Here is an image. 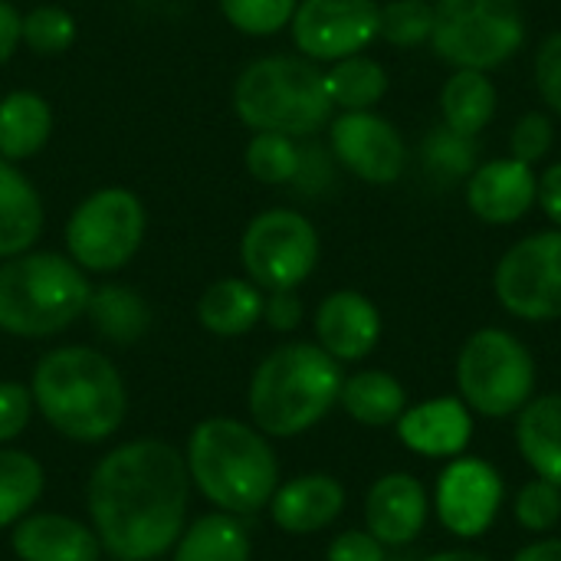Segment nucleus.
<instances>
[{"label": "nucleus", "mask_w": 561, "mask_h": 561, "mask_svg": "<svg viewBox=\"0 0 561 561\" xmlns=\"http://www.w3.org/2000/svg\"><path fill=\"white\" fill-rule=\"evenodd\" d=\"M431 519V493L411 473H385L365 496V529L385 549L411 546Z\"/></svg>", "instance_id": "obj_15"}, {"label": "nucleus", "mask_w": 561, "mask_h": 561, "mask_svg": "<svg viewBox=\"0 0 561 561\" xmlns=\"http://www.w3.org/2000/svg\"><path fill=\"white\" fill-rule=\"evenodd\" d=\"M33 394L30 385L20 381H0V447L13 444L33 421Z\"/></svg>", "instance_id": "obj_38"}, {"label": "nucleus", "mask_w": 561, "mask_h": 561, "mask_svg": "<svg viewBox=\"0 0 561 561\" xmlns=\"http://www.w3.org/2000/svg\"><path fill=\"white\" fill-rule=\"evenodd\" d=\"M378 342H381V312L368 296L355 289H339L319 302L316 345L325 348L339 365L368 358Z\"/></svg>", "instance_id": "obj_17"}, {"label": "nucleus", "mask_w": 561, "mask_h": 561, "mask_svg": "<svg viewBox=\"0 0 561 561\" xmlns=\"http://www.w3.org/2000/svg\"><path fill=\"white\" fill-rule=\"evenodd\" d=\"M513 516L526 533L546 536L561 523V486L533 477L529 483L519 486L516 500H513Z\"/></svg>", "instance_id": "obj_36"}, {"label": "nucleus", "mask_w": 561, "mask_h": 561, "mask_svg": "<svg viewBox=\"0 0 561 561\" xmlns=\"http://www.w3.org/2000/svg\"><path fill=\"white\" fill-rule=\"evenodd\" d=\"M253 546L240 516L207 513L184 526L181 539L171 549V561H250Z\"/></svg>", "instance_id": "obj_26"}, {"label": "nucleus", "mask_w": 561, "mask_h": 561, "mask_svg": "<svg viewBox=\"0 0 561 561\" xmlns=\"http://www.w3.org/2000/svg\"><path fill=\"white\" fill-rule=\"evenodd\" d=\"M398 440L431 460H454L467 454L473 440V411L460 398H431L421 404H408V411L394 424Z\"/></svg>", "instance_id": "obj_16"}, {"label": "nucleus", "mask_w": 561, "mask_h": 561, "mask_svg": "<svg viewBox=\"0 0 561 561\" xmlns=\"http://www.w3.org/2000/svg\"><path fill=\"white\" fill-rule=\"evenodd\" d=\"M46 486L43 463L13 447H0V529H13L33 513Z\"/></svg>", "instance_id": "obj_30"}, {"label": "nucleus", "mask_w": 561, "mask_h": 561, "mask_svg": "<svg viewBox=\"0 0 561 561\" xmlns=\"http://www.w3.org/2000/svg\"><path fill=\"white\" fill-rule=\"evenodd\" d=\"M319 230L312 220L289 207L256 214L240 237V263L247 279L263 293L299 289L319 263Z\"/></svg>", "instance_id": "obj_10"}, {"label": "nucleus", "mask_w": 561, "mask_h": 561, "mask_svg": "<svg viewBox=\"0 0 561 561\" xmlns=\"http://www.w3.org/2000/svg\"><path fill=\"white\" fill-rule=\"evenodd\" d=\"M342 365L316 342H286L253 371L247 408L256 431L270 440H289L312 431L342 391Z\"/></svg>", "instance_id": "obj_4"}, {"label": "nucleus", "mask_w": 561, "mask_h": 561, "mask_svg": "<svg viewBox=\"0 0 561 561\" xmlns=\"http://www.w3.org/2000/svg\"><path fill=\"white\" fill-rule=\"evenodd\" d=\"M187 503L184 454L151 437L108 450L85 486L89 526L115 561H151L171 552L187 526Z\"/></svg>", "instance_id": "obj_1"}, {"label": "nucleus", "mask_w": 561, "mask_h": 561, "mask_svg": "<svg viewBox=\"0 0 561 561\" xmlns=\"http://www.w3.org/2000/svg\"><path fill=\"white\" fill-rule=\"evenodd\" d=\"M477 138L460 135L447 125H437L424 135L421 141V168L431 181H437L440 187H450L463 178H470L480 164H477Z\"/></svg>", "instance_id": "obj_31"}, {"label": "nucleus", "mask_w": 561, "mask_h": 561, "mask_svg": "<svg viewBox=\"0 0 561 561\" xmlns=\"http://www.w3.org/2000/svg\"><path fill=\"white\" fill-rule=\"evenodd\" d=\"M325 92L342 112H368L388 92V72L371 56H345L325 72Z\"/></svg>", "instance_id": "obj_29"}, {"label": "nucleus", "mask_w": 561, "mask_h": 561, "mask_svg": "<svg viewBox=\"0 0 561 561\" xmlns=\"http://www.w3.org/2000/svg\"><path fill=\"white\" fill-rule=\"evenodd\" d=\"M20 43H23V13L10 0H0V66L10 62Z\"/></svg>", "instance_id": "obj_42"}, {"label": "nucleus", "mask_w": 561, "mask_h": 561, "mask_svg": "<svg viewBox=\"0 0 561 561\" xmlns=\"http://www.w3.org/2000/svg\"><path fill=\"white\" fill-rule=\"evenodd\" d=\"M434 33V3L431 0H391L381 7L378 36L391 46H421Z\"/></svg>", "instance_id": "obj_34"}, {"label": "nucleus", "mask_w": 561, "mask_h": 561, "mask_svg": "<svg viewBox=\"0 0 561 561\" xmlns=\"http://www.w3.org/2000/svg\"><path fill=\"white\" fill-rule=\"evenodd\" d=\"M496 85L486 79V72L480 69H457L444 92H440V112H444V125L477 138L496 115Z\"/></svg>", "instance_id": "obj_28"}, {"label": "nucleus", "mask_w": 561, "mask_h": 561, "mask_svg": "<svg viewBox=\"0 0 561 561\" xmlns=\"http://www.w3.org/2000/svg\"><path fill=\"white\" fill-rule=\"evenodd\" d=\"M345 510V486L329 473H302L276 486L270 519L286 536H316Z\"/></svg>", "instance_id": "obj_19"}, {"label": "nucleus", "mask_w": 561, "mask_h": 561, "mask_svg": "<svg viewBox=\"0 0 561 561\" xmlns=\"http://www.w3.org/2000/svg\"><path fill=\"white\" fill-rule=\"evenodd\" d=\"M539 201V178L533 164L516 158H496L480 164L467 178V204L486 224H516Z\"/></svg>", "instance_id": "obj_18"}, {"label": "nucleus", "mask_w": 561, "mask_h": 561, "mask_svg": "<svg viewBox=\"0 0 561 561\" xmlns=\"http://www.w3.org/2000/svg\"><path fill=\"white\" fill-rule=\"evenodd\" d=\"M184 463L191 486L230 516L260 513L283 483L270 437L237 417L201 421L187 437Z\"/></svg>", "instance_id": "obj_3"}, {"label": "nucleus", "mask_w": 561, "mask_h": 561, "mask_svg": "<svg viewBox=\"0 0 561 561\" xmlns=\"http://www.w3.org/2000/svg\"><path fill=\"white\" fill-rule=\"evenodd\" d=\"M39 417L72 444H105L128 414V388L108 355L89 345L46 352L30 378Z\"/></svg>", "instance_id": "obj_2"}, {"label": "nucleus", "mask_w": 561, "mask_h": 561, "mask_svg": "<svg viewBox=\"0 0 561 561\" xmlns=\"http://www.w3.org/2000/svg\"><path fill=\"white\" fill-rule=\"evenodd\" d=\"M263 289L253 279L224 276L197 299V322L217 339H240L263 322Z\"/></svg>", "instance_id": "obj_22"}, {"label": "nucleus", "mask_w": 561, "mask_h": 561, "mask_svg": "<svg viewBox=\"0 0 561 561\" xmlns=\"http://www.w3.org/2000/svg\"><path fill=\"white\" fill-rule=\"evenodd\" d=\"M513 561H561V539L549 536V539H536L529 546H523Z\"/></svg>", "instance_id": "obj_44"}, {"label": "nucleus", "mask_w": 561, "mask_h": 561, "mask_svg": "<svg viewBox=\"0 0 561 561\" xmlns=\"http://www.w3.org/2000/svg\"><path fill=\"white\" fill-rule=\"evenodd\" d=\"M247 171L253 174V181L260 184H289L299 178L302 168V148L296 145V138L279 135V131H256L243 151Z\"/></svg>", "instance_id": "obj_32"}, {"label": "nucleus", "mask_w": 561, "mask_h": 561, "mask_svg": "<svg viewBox=\"0 0 561 561\" xmlns=\"http://www.w3.org/2000/svg\"><path fill=\"white\" fill-rule=\"evenodd\" d=\"M332 108L325 72L302 56L253 59L233 82V112L253 131L306 138L329 122Z\"/></svg>", "instance_id": "obj_6"}, {"label": "nucleus", "mask_w": 561, "mask_h": 561, "mask_svg": "<svg viewBox=\"0 0 561 561\" xmlns=\"http://www.w3.org/2000/svg\"><path fill=\"white\" fill-rule=\"evenodd\" d=\"M76 16L59 3H39L23 13V43L36 56H62L76 43Z\"/></svg>", "instance_id": "obj_33"}, {"label": "nucleus", "mask_w": 561, "mask_h": 561, "mask_svg": "<svg viewBox=\"0 0 561 561\" xmlns=\"http://www.w3.org/2000/svg\"><path fill=\"white\" fill-rule=\"evenodd\" d=\"M85 316L92 329L112 345H135L151 329V309L145 296L122 283H105L92 289Z\"/></svg>", "instance_id": "obj_27"}, {"label": "nucleus", "mask_w": 561, "mask_h": 561, "mask_svg": "<svg viewBox=\"0 0 561 561\" xmlns=\"http://www.w3.org/2000/svg\"><path fill=\"white\" fill-rule=\"evenodd\" d=\"M224 20L247 36H273L289 26L299 0H217Z\"/></svg>", "instance_id": "obj_35"}, {"label": "nucleus", "mask_w": 561, "mask_h": 561, "mask_svg": "<svg viewBox=\"0 0 561 561\" xmlns=\"http://www.w3.org/2000/svg\"><path fill=\"white\" fill-rule=\"evenodd\" d=\"M151 561H158V559H151Z\"/></svg>", "instance_id": "obj_46"}, {"label": "nucleus", "mask_w": 561, "mask_h": 561, "mask_svg": "<svg viewBox=\"0 0 561 561\" xmlns=\"http://www.w3.org/2000/svg\"><path fill=\"white\" fill-rule=\"evenodd\" d=\"M552 141H556V125L549 115L542 112H526L516 128H513V138H510V148H513V158L523 161V164H536L542 161L549 151H552Z\"/></svg>", "instance_id": "obj_37"}, {"label": "nucleus", "mask_w": 561, "mask_h": 561, "mask_svg": "<svg viewBox=\"0 0 561 561\" xmlns=\"http://www.w3.org/2000/svg\"><path fill=\"white\" fill-rule=\"evenodd\" d=\"M424 561H493L490 556H483V552H473V549H447V552H437V556H431V559Z\"/></svg>", "instance_id": "obj_45"}, {"label": "nucleus", "mask_w": 561, "mask_h": 561, "mask_svg": "<svg viewBox=\"0 0 561 561\" xmlns=\"http://www.w3.org/2000/svg\"><path fill=\"white\" fill-rule=\"evenodd\" d=\"M53 135V108L33 89H16L0 99V158L26 161L46 148Z\"/></svg>", "instance_id": "obj_24"}, {"label": "nucleus", "mask_w": 561, "mask_h": 561, "mask_svg": "<svg viewBox=\"0 0 561 561\" xmlns=\"http://www.w3.org/2000/svg\"><path fill=\"white\" fill-rule=\"evenodd\" d=\"M339 404L362 427H391L408 411V391L391 371L365 368L342 381Z\"/></svg>", "instance_id": "obj_25"}, {"label": "nucleus", "mask_w": 561, "mask_h": 561, "mask_svg": "<svg viewBox=\"0 0 561 561\" xmlns=\"http://www.w3.org/2000/svg\"><path fill=\"white\" fill-rule=\"evenodd\" d=\"M263 322H266L273 332H293V329H299V322H302V299H299V293H296V289L266 293Z\"/></svg>", "instance_id": "obj_41"}, {"label": "nucleus", "mask_w": 561, "mask_h": 561, "mask_svg": "<svg viewBox=\"0 0 561 561\" xmlns=\"http://www.w3.org/2000/svg\"><path fill=\"white\" fill-rule=\"evenodd\" d=\"M381 7L375 0H299L289 30L296 49L312 62H339L378 39Z\"/></svg>", "instance_id": "obj_12"}, {"label": "nucleus", "mask_w": 561, "mask_h": 561, "mask_svg": "<svg viewBox=\"0 0 561 561\" xmlns=\"http://www.w3.org/2000/svg\"><path fill=\"white\" fill-rule=\"evenodd\" d=\"M506 500L503 477L493 463L480 457H454L437 477L434 513L440 526L457 539H480L493 529Z\"/></svg>", "instance_id": "obj_13"}, {"label": "nucleus", "mask_w": 561, "mask_h": 561, "mask_svg": "<svg viewBox=\"0 0 561 561\" xmlns=\"http://www.w3.org/2000/svg\"><path fill=\"white\" fill-rule=\"evenodd\" d=\"M92 286L62 253L26 250L0 260V332L13 339H53L85 316Z\"/></svg>", "instance_id": "obj_5"}, {"label": "nucleus", "mask_w": 561, "mask_h": 561, "mask_svg": "<svg viewBox=\"0 0 561 561\" xmlns=\"http://www.w3.org/2000/svg\"><path fill=\"white\" fill-rule=\"evenodd\" d=\"M325 561H388V549L368 529H348L329 542Z\"/></svg>", "instance_id": "obj_40"}, {"label": "nucleus", "mask_w": 561, "mask_h": 561, "mask_svg": "<svg viewBox=\"0 0 561 561\" xmlns=\"http://www.w3.org/2000/svg\"><path fill=\"white\" fill-rule=\"evenodd\" d=\"M539 207L561 230V161L549 164L539 178Z\"/></svg>", "instance_id": "obj_43"}, {"label": "nucleus", "mask_w": 561, "mask_h": 561, "mask_svg": "<svg viewBox=\"0 0 561 561\" xmlns=\"http://www.w3.org/2000/svg\"><path fill=\"white\" fill-rule=\"evenodd\" d=\"M434 53L457 69H496L526 43L519 0H437Z\"/></svg>", "instance_id": "obj_8"}, {"label": "nucleus", "mask_w": 561, "mask_h": 561, "mask_svg": "<svg viewBox=\"0 0 561 561\" xmlns=\"http://www.w3.org/2000/svg\"><path fill=\"white\" fill-rule=\"evenodd\" d=\"M536 85L546 105H552L561 115V33L546 36L536 53Z\"/></svg>", "instance_id": "obj_39"}, {"label": "nucleus", "mask_w": 561, "mask_h": 561, "mask_svg": "<svg viewBox=\"0 0 561 561\" xmlns=\"http://www.w3.org/2000/svg\"><path fill=\"white\" fill-rule=\"evenodd\" d=\"M516 447L536 477L561 486V394H539L516 414Z\"/></svg>", "instance_id": "obj_23"}, {"label": "nucleus", "mask_w": 561, "mask_h": 561, "mask_svg": "<svg viewBox=\"0 0 561 561\" xmlns=\"http://www.w3.org/2000/svg\"><path fill=\"white\" fill-rule=\"evenodd\" d=\"M460 401L480 417H513L536 398V358L506 329L473 332L457 355Z\"/></svg>", "instance_id": "obj_7"}, {"label": "nucleus", "mask_w": 561, "mask_h": 561, "mask_svg": "<svg viewBox=\"0 0 561 561\" xmlns=\"http://www.w3.org/2000/svg\"><path fill=\"white\" fill-rule=\"evenodd\" d=\"M148 214L128 187H99L66 220V256L85 273L125 270L145 243Z\"/></svg>", "instance_id": "obj_9"}, {"label": "nucleus", "mask_w": 561, "mask_h": 561, "mask_svg": "<svg viewBox=\"0 0 561 561\" xmlns=\"http://www.w3.org/2000/svg\"><path fill=\"white\" fill-rule=\"evenodd\" d=\"M500 306L523 322L561 319V230L523 237L496 263Z\"/></svg>", "instance_id": "obj_11"}, {"label": "nucleus", "mask_w": 561, "mask_h": 561, "mask_svg": "<svg viewBox=\"0 0 561 561\" xmlns=\"http://www.w3.org/2000/svg\"><path fill=\"white\" fill-rule=\"evenodd\" d=\"M332 154L342 168L368 184H394L408 168V145L401 131L368 112H342L329 128Z\"/></svg>", "instance_id": "obj_14"}, {"label": "nucleus", "mask_w": 561, "mask_h": 561, "mask_svg": "<svg viewBox=\"0 0 561 561\" xmlns=\"http://www.w3.org/2000/svg\"><path fill=\"white\" fill-rule=\"evenodd\" d=\"M10 549L20 561H99L102 542L89 523L66 513H30L13 526Z\"/></svg>", "instance_id": "obj_20"}, {"label": "nucleus", "mask_w": 561, "mask_h": 561, "mask_svg": "<svg viewBox=\"0 0 561 561\" xmlns=\"http://www.w3.org/2000/svg\"><path fill=\"white\" fill-rule=\"evenodd\" d=\"M43 224L46 214L39 191L13 161L0 158V260L33 250Z\"/></svg>", "instance_id": "obj_21"}]
</instances>
